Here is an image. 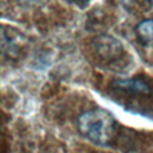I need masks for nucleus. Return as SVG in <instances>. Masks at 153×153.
Here are the masks:
<instances>
[{
    "instance_id": "obj_1",
    "label": "nucleus",
    "mask_w": 153,
    "mask_h": 153,
    "mask_svg": "<svg viewBox=\"0 0 153 153\" xmlns=\"http://www.w3.org/2000/svg\"><path fill=\"white\" fill-rule=\"evenodd\" d=\"M78 132L98 146H110L118 136V122L110 111L101 108L86 110L76 118Z\"/></svg>"
},
{
    "instance_id": "obj_2",
    "label": "nucleus",
    "mask_w": 153,
    "mask_h": 153,
    "mask_svg": "<svg viewBox=\"0 0 153 153\" xmlns=\"http://www.w3.org/2000/svg\"><path fill=\"white\" fill-rule=\"evenodd\" d=\"M93 53L101 65L110 69H118L120 65H126V51L124 46L110 35H100L93 40Z\"/></svg>"
},
{
    "instance_id": "obj_5",
    "label": "nucleus",
    "mask_w": 153,
    "mask_h": 153,
    "mask_svg": "<svg viewBox=\"0 0 153 153\" xmlns=\"http://www.w3.org/2000/svg\"><path fill=\"white\" fill-rule=\"evenodd\" d=\"M128 11H148L153 8V0H120Z\"/></svg>"
},
{
    "instance_id": "obj_6",
    "label": "nucleus",
    "mask_w": 153,
    "mask_h": 153,
    "mask_svg": "<svg viewBox=\"0 0 153 153\" xmlns=\"http://www.w3.org/2000/svg\"><path fill=\"white\" fill-rule=\"evenodd\" d=\"M22 5H26V7H34V5H40L46 1V0H18Z\"/></svg>"
},
{
    "instance_id": "obj_7",
    "label": "nucleus",
    "mask_w": 153,
    "mask_h": 153,
    "mask_svg": "<svg viewBox=\"0 0 153 153\" xmlns=\"http://www.w3.org/2000/svg\"><path fill=\"white\" fill-rule=\"evenodd\" d=\"M66 3H70V4H74V5H78V7H85L90 0H65Z\"/></svg>"
},
{
    "instance_id": "obj_4",
    "label": "nucleus",
    "mask_w": 153,
    "mask_h": 153,
    "mask_svg": "<svg viewBox=\"0 0 153 153\" xmlns=\"http://www.w3.org/2000/svg\"><path fill=\"white\" fill-rule=\"evenodd\" d=\"M137 39L144 46H153V19H145L136 27Z\"/></svg>"
},
{
    "instance_id": "obj_3",
    "label": "nucleus",
    "mask_w": 153,
    "mask_h": 153,
    "mask_svg": "<svg viewBox=\"0 0 153 153\" xmlns=\"http://www.w3.org/2000/svg\"><path fill=\"white\" fill-rule=\"evenodd\" d=\"M113 87L120 91L132 95H148L151 93V87L145 81L140 78H129V79H117L113 82Z\"/></svg>"
}]
</instances>
